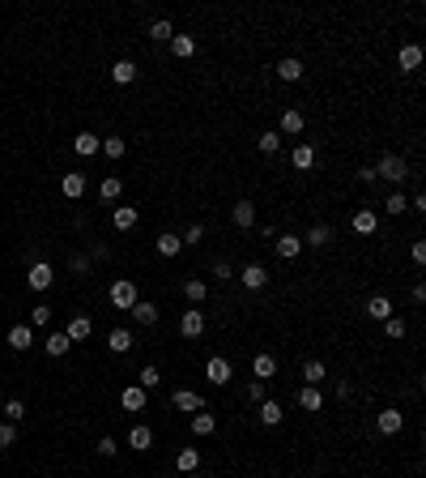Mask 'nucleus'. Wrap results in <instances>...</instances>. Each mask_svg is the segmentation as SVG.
I'll use <instances>...</instances> for the list:
<instances>
[{"instance_id":"obj_1","label":"nucleus","mask_w":426,"mask_h":478,"mask_svg":"<svg viewBox=\"0 0 426 478\" xmlns=\"http://www.w3.org/2000/svg\"><path fill=\"white\" fill-rule=\"evenodd\" d=\"M371 167H376V180H384V184H392V188H401L405 180H422V175L409 167V158L397 154V150H380V158H376Z\"/></svg>"},{"instance_id":"obj_2","label":"nucleus","mask_w":426,"mask_h":478,"mask_svg":"<svg viewBox=\"0 0 426 478\" xmlns=\"http://www.w3.org/2000/svg\"><path fill=\"white\" fill-rule=\"evenodd\" d=\"M273 265H264V260H243L239 265V274H235V282H239V291H247V295H260L264 286L273 282Z\"/></svg>"},{"instance_id":"obj_3","label":"nucleus","mask_w":426,"mask_h":478,"mask_svg":"<svg viewBox=\"0 0 426 478\" xmlns=\"http://www.w3.org/2000/svg\"><path fill=\"white\" fill-rule=\"evenodd\" d=\"M345 227L354 231V239H376V235L384 231V227H380V214H376V205H358V209H350Z\"/></svg>"},{"instance_id":"obj_4","label":"nucleus","mask_w":426,"mask_h":478,"mask_svg":"<svg viewBox=\"0 0 426 478\" xmlns=\"http://www.w3.org/2000/svg\"><path fill=\"white\" fill-rule=\"evenodd\" d=\"M371 432L384 436V440H397V436L405 432V410H401V406H380L376 418H371Z\"/></svg>"},{"instance_id":"obj_5","label":"nucleus","mask_w":426,"mask_h":478,"mask_svg":"<svg viewBox=\"0 0 426 478\" xmlns=\"http://www.w3.org/2000/svg\"><path fill=\"white\" fill-rule=\"evenodd\" d=\"M200 376H205L213 389H231V380H235V359H226V354H209V359L200 363Z\"/></svg>"},{"instance_id":"obj_6","label":"nucleus","mask_w":426,"mask_h":478,"mask_svg":"<svg viewBox=\"0 0 426 478\" xmlns=\"http://www.w3.org/2000/svg\"><path fill=\"white\" fill-rule=\"evenodd\" d=\"M175 329H179L184 342H200V338L209 333V316H205V307H184L179 321H175Z\"/></svg>"},{"instance_id":"obj_7","label":"nucleus","mask_w":426,"mask_h":478,"mask_svg":"<svg viewBox=\"0 0 426 478\" xmlns=\"http://www.w3.org/2000/svg\"><path fill=\"white\" fill-rule=\"evenodd\" d=\"M137 299H141V286L132 278H116L111 286H106V303H111V312H132Z\"/></svg>"},{"instance_id":"obj_8","label":"nucleus","mask_w":426,"mask_h":478,"mask_svg":"<svg viewBox=\"0 0 426 478\" xmlns=\"http://www.w3.org/2000/svg\"><path fill=\"white\" fill-rule=\"evenodd\" d=\"M303 77H307V60L294 56V51H290V56H277V60H273V81H277V86H298Z\"/></svg>"},{"instance_id":"obj_9","label":"nucleus","mask_w":426,"mask_h":478,"mask_svg":"<svg viewBox=\"0 0 426 478\" xmlns=\"http://www.w3.org/2000/svg\"><path fill=\"white\" fill-rule=\"evenodd\" d=\"M167 51H171V60H175V65H192V60H196V51H200L196 30H175L171 43H167Z\"/></svg>"},{"instance_id":"obj_10","label":"nucleus","mask_w":426,"mask_h":478,"mask_svg":"<svg viewBox=\"0 0 426 478\" xmlns=\"http://www.w3.org/2000/svg\"><path fill=\"white\" fill-rule=\"evenodd\" d=\"M392 60H397V73L401 77H418V69L426 65V47L422 43H401Z\"/></svg>"},{"instance_id":"obj_11","label":"nucleus","mask_w":426,"mask_h":478,"mask_svg":"<svg viewBox=\"0 0 426 478\" xmlns=\"http://www.w3.org/2000/svg\"><path fill=\"white\" fill-rule=\"evenodd\" d=\"M231 223H235L239 235H252L256 231V201L252 197H235L231 201Z\"/></svg>"},{"instance_id":"obj_12","label":"nucleus","mask_w":426,"mask_h":478,"mask_svg":"<svg viewBox=\"0 0 426 478\" xmlns=\"http://www.w3.org/2000/svg\"><path fill=\"white\" fill-rule=\"evenodd\" d=\"M303 252H307V248H303V235H298V231H282V235L273 239V256H277L282 265H298Z\"/></svg>"},{"instance_id":"obj_13","label":"nucleus","mask_w":426,"mask_h":478,"mask_svg":"<svg viewBox=\"0 0 426 478\" xmlns=\"http://www.w3.org/2000/svg\"><path fill=\"white\" fill-rule=\"evenodd\" d=\"M247 367H252V380H264V385H277V354H269V350H252Z\"/></svg>"},{"instance_id":"obj_14","label":"nucleus","mask_w":426,"mask_h":478,"mask_svg":"<svg viewBox=\"0 0 426 478\" xmlns=\"http://www.w3.org/2000/svg\"><path fill=\"white\" fill-rule=\"evenodd\" d=\"M286 163H290V171H294V175H307V171H315L320 154H315V145H311V141H294V150L286 154Z\"/></svg>"},{"instance_id":"obj_15","label":"nucleus","mask_w":426,"mask_h":478,"mask_svg":"<svg viewBox=\"0 0 426 478\" xmlns=\"http://www.w3.org/2000/svg\"><path fill=\"white\" fill-rule=\"evenodd\" d=\"M26 286L30 291H51V286H56V265H47V260H30L26 265Z\"/></svg>"},{"instance_id":"obj_16","label":"nucleus","mask_w":426,"mask_h":478,"mask_svg":"<svg viewBox=\"0 0 426 478\" xmlns=\"http://www.w3.org/2000/svg\"><path fill=\"white\" fill-rule=\"evenodd\" d=\"M362 312H366V321H388V316H397V303H392V295H384V291H371L366 295V303H362Z\"/></svg>"},{"instance_id":"obj_17","label":"nucleus","mask_w":426,"mask_h":478,"mask_svg":"<svg viewBox=\"0 0 426 478\" xmlns=\"http://www.w3.org/2000/svg\"><path fill=\"white\" fill-rule=\"evenodd\" d=\"M256 423H260V427H282V423H286L282 397H264V401H256Z\"/></svg>"},{"instance_id":"obj_18","label":"nucleus","mask_w":426,"mask_h":478,"mask_svg":"<svg viewBox=\"0 0 426 478\" xmlns=\"http://www.w3.org/2000/svg\"><path fill=\"white\" fill-rule=\"evenodd\" d=\"M188 432H192V440H213V436H218V414H213V410L188 414Z\"/></svg>"},{"instance_id":"obj_19","label":"nucleus","mask_w":426,"mask_h":478,"mask_svg":"<svg viewBox=\"0 0 426 478\" xmlns=\"http://www.w3.org/2000/svg\"><path fill=\"white\" fill-rule=\"evenodd\" d=\"M179 295L188 299V307H200V303H209V299H213V291H209V282H205L200 274H188V278L179 282Z\"/></svg>"},{"instance_id":"obj_20","label":"nucleus","mask_w":426,"mask_h":478,"mask_svg":"<svg viewBox=\"0 0 426 478\" xmlns=\"http://www.w3.org/2000/svg\"><path fill=\"white\" fill-rule=\"evenodd\" d=\"M171 406H175L179 414H196V410H213V401H209L205 393H196V389H175V393H171Z\"/></svg>"},{"instance_id":"obj_21","label":"nucleus","mask_w":426,"mask_h":478,"mask_svg":"<svg viewBox=\"0 0 426 478\" xmlns=\"http://www.w3.org/2000/svg\"><path fill=\"white\" fill-rule=\"evenodd\" d=\"M277 133H282V137H303V133H307L303 107H282V112H277Z\"/></svg>"},{"instance_id":"obj_22","label":"nucleus","mask_w":426,"mask_h":478,"mask_svg":"<svg viewBox=\"0 0 426 478\" xmlns=\"http://www.w3.org/2000/svg\"><path fill=\"white\" fill-rule=\"evenodd\" d=\"M128 316H132L141 329H158V321H163V303H153V299H137Z\"/></svg>"},{"instance_id":"obj_23","label":"nucleus","mask_w":426,"mask_h":478,"mask_svg":"<svg viewBox=\"0 0 426 478\" xmlns=\"http://www.w3.org/2000/svg\"><path fill=\"white\" fill-rule=\"evenodd\" d=\"M120 410H128V414H149V393H145L141 385H124V389H120Z\"/></svg>"},{"instance_id":"obj_24","label":"nucleus","mask_w":426,"mask_h":478,"mask_svg":"<svg viewBox=\"0 0 426 478\" xmlns=\"http://www.w3.org/2000/svg\"><path fill=\"white\" fill-rule=\"evenodd\" d=\"M294 410H303V414H320L324 410V393L320 389H311V385H294Z\"/></svg>"},{"instance_id":"obj_25","label":"nucleus","mask_w":426,"mask_h":478,"mask_svg":"<svg viewBox=\"0 0 426 478\" xmlns=\"http://www.w3.org/2000/svg\"><path fill=\"white\" fill-rule=\"evenodd\" d=\"M106 77H111V86H132V81L141 77V65H137L132 56H124V60H116L111 69H106Z\"/></svg>"},{"instance_id":"obj_26","label":"nucleus","mask_w":426,"mask_h":478,"mask_svg":"<svg viewBox=\"0 0 426 478\" xmlns=\"http://www.w3.org/2000/svg\"><path fill=\"white\" fill-rule=\"evenodd\" d=\"M137 223H141V209H137V205H116V209H111V227H116L120 235H132Z\"/></svg>"},{"instance_id":"obj_27","label":"nucleus","mask_w":426,"mask_h":478,"mask_svg":"<svg viewBox=\"0 0 426 478\" xmlns=\"http://www.w3.org/2000/svg\"><path fill=\"white\" fill-rule=\"evenodd\" d=\"M153 252L163 256V260H175V256L184 252V239H179V231H158V235H153Z\"/></svg>"},{"instance_id":"obj_28","label":"nucleus","mask_w":426,"mask_h":478,"mask_svg":"<svg viewBox=\"0 0 426 478\" xmlns=\"http://www.w3.org/2000/svg\"><path fill=\"white\" fill-rule=\"evenodd\" d=\"M200 461H205L200 444H179V449H175V470H179V474H196Z\"/></svg>"},{"instance_id":"obj_29","label":"nucleus","mask_w":426,"mask_h":478,"mask_svg":"<svg viewBox=\"0 0 426 478\" xmlns=\"http://www.w3.org/2000/svg\"><path fill=\"white\" fill-rule=\"evenodd\" d=\"M137 342H141V338H137L132 329H124V325L106 333V350H111V354H132V350H137Z\"/></svg>"},{"instance_id":"obj_30","label":"nucleus","mask_w":426,"mask_h":478,"mask_svg":"<svg viewBox=\"0 0 426 478\" xmlns=\"http://www.w3.org/2000/svg\"><path fill=\"white\" fill-rule=\"evenodd\" d=\"M298 376H303V385L320 389V385L329 380V363H324V359H303V367H298Z\"/></svg>"},{"instance_id":"obj_31","label":"nucleus","mask_w":426,"mask_h":478,"mask_svg":"<svg viewBox=\"0 0 426 478\" xmlns=\"http://www.w3.org/2000/svg\"><path fill=\"white\" fill-rule=\"evenodd\" d=\"M60 197L64 201H81L85 197V171H64L60 175Z\"/></svg>"},{"instance_id":"obj_32","label":"nucleus","mask_w":426,"mask_h":478,"mask_svg":"<svg viewBox=\"0 0 426 478\" xmlns=\"http://www.w3.org/2000/svg\"><path fill=\"white\" fill-rule=\"evenodd\" d=\"M256 154L277 158V154H282V133H277V128H260V133H256Z\"/></svg>"},{"instance_id":"obj_33","label":"nucleus","mask_w":426,"mask_h":478,"mask_svg":"<svg viewBox=\"0 0 426 478\" xmlns=\"http://www.w3.org/2000/svg\"><path fill=\"white\" fill-rule=\"evenodd\" d=\"M5 342H9V350H18V354H26L30 346H34V329L22 321V325H13L9 333H5Z\"/></svg>"},{"instance_id":"obj_34","label":"nucleus","mask_w":426,"mask_h":478,"mask_svg":"<svg viewBox=\"0 0 426 478\" xmlns=\"http://www.w3.org/2000/svg\"><path fill=\"white\" fill-rule=\"evenodd\" d=\"M163 367H158V363H141V371H137V385L145 389V393H158V389H163Z\"/></svg>"},{"instance_id":"obj_35","label":"nucleus","mask_w":426,"mask_h":478,"mask_svg":"<svg viewBox=\"0 0 426 478\" xmlns=\"http://www.w3.org/2000/svg\"><path fill=\"white\" fill-rule=\"evenodd\" d=\"M209 274L218 278L222 286H235V274H239V265H235V260H226V256H213V260H209Z\"/></svg>"},{"instance_id":"obj_36","label":"nucleus","mask_w":426,"mask_h":478,"mask_svg":"<svg viewBox=\"0 0 426 478\" xmlns=\"http://www.w3.org/2000/svg\"><path fill=\"white\" fill-rule=\"evenodd\" d=\"M179 26H175V18H153L149 26H145V39H153V43H171V34H175Z\"/></svg>"},{"instance_id":"obj_37","label":"nucleus","mask_w":426,"mask_h":478,"mask_svg":"<svg viewBox=\"0 0 426 478\" xmlns=\"http://www.w3.org/2000/svg\"><path fill=\"white\" fill-rule=\"evenodd\" d=\"M98 150H102V137H98V133H90V128H85V133H77V137H73V154H77V158H94Z\"/></svg>"},{"instance_id":"obj_38","label":"nucleus","mask_w":426,"mask_h":478,"mask_svg":"<svg viewBox=\"0 0 426 478\" xmlns=\"http://www.w3.org/2000/svg\"><path fill=\"white\" fill-rule=\"evenodd\" d=\"M153 440H158V436H153V427H145V423H137V427L128 432V449H132V453H149Z\"/></svg>"},{"instance_id":"obj_39","label":"nucleus","mask_w":426,"mask_h":478,"mask_svg":"<svg viewBox=\"0 0 426 478\" xmlns=\"http://www.w3.org/2000/svg\"><path fill=\"white\" fill-rule=\"evenodd\" d=\"M384 214H388V218H405V214H409V197H405V188H392V192L384 197Z\"/></svg>"},{"instance_id":"obj_40","label":"nucleus","mask_w":426,"mask_h":478,"mask_svg":"<svg viewBox=\"0 0 426 478\" xmlns=\"http://www.w3.org/2000/svg\"><path fill=\"white\" fill-rule=\"evenodd\" d=\"M43 350H47V359H64V354L73 350V342H69V333L60 329V333H47V338H43Z\"/></svg>"},{"instance_id":"obj_41","label":"nucleus","mask_w":426,"mask_h":478,"mask_svg":"<svg viewBox=\"0 0 426 478\" xmlns=\"http://www.w3.org/2000/svg\"><path fill=\"white\" fill-rule=\"evenodd\" d=\"M64 333H69V342H90L94 338V321H90V316H73Z\"/></svg>"},{"instance_id":"obj_42","label":"nucleus","mask_w":426,"mask_h":478,"mask_svg":"<svg viewBox=\"0 0 426 478\" xmlns=\"http://www.w3.org/2000/svg\"><path fill=\"white\" fill-rule=\"evenodd\" d=\"M380 338H384V342H405V338H409L405 316H388V321H384V329H380Z\"/></svg>"},{"instance_id":"obj_43","label":"nucleus","mask_w":426,"mask_h":478,"mask_svg":"<svg viewBox=\"0 0 426 478\" xmlns=\"http://www.w3.org/2000/svg\"><path fill=\"white\" fill-rule=\"evenodd\" d=\"M102 154L111 158V163H120V158L128 154V137H120V133H106V137H102Z\"/></svg>"},{"instance_id":"obj_44","label":"nucleus","mask_w":426,"mask_h":478,"mask_svg":"<svg viewBox=\"0 0 426 478\" xmlns=\"http://www.w3.org/2000/svg\"><path fill=\"white\" fill-rule=\"evenodd\" d=\"M120 197H124V180L120 175H106L98 184V201H120Z\"/></svg>"},{"instance_id":"obj_45","label":"nucleus","mask_w":426,"mask_h":478,"mask_svg":"<svg viewBox=\"0 0 426 478\" xmlns=\"http://www.w3.org/2000/svg\"><path fill=\"white\" fill-rule=\"evenodd\" d=\"M205 235H209V227H205V223H188V227L179 231L184 248H200V244H205Z\"/></svg>"},{"instance_id":"obj_46","label":"nucleus","mask_w":426,"mask_h":478,"mask_svg":"<svg viewBox=\"0 0 426 478\" xmlns=\"http://www.w3.org/2000/svg\"><path fill=\"white\" fill-rule=\"evenodd\" d=\"M243 397L256 406V401H264V397H273V385H264V380H247V385H243Z\"/></svg>"},{"instance_id":"obj_47","label":"nucleus","mask_w":426,"mask_h":478,"mask_svg":"<svg viewBox=\"0 0 426 478\" xmlns=\"http://www.w3.org/2000/svg\"><path fill=\"white\" fill-rule=\"evenodd\" d=\"M0 414H5L9 423H18V427H22V423H26V401H22V397H9L5 406H0Z\"/></svg>"},{"instance_id":"obj_48","label":"nucleus","mask_w":426,"mask_h":478,"mask_svg":"<svg viewBox=\"0 0 426 478\" xmlns=\"http://www.w3.org/2000/svg\"><path fill=\"white\" fill-rule=\"evenodd\" d=\"M409 265L422 274V265H426V239H422V235H413V239H409Z\"/></svg>"},{"instance_id":"obj_49","label":"nucleus","mask_w":426,"mask_h":478,"mask_svg":"<svg viewBox=\"0 0 426 478\" xmlns=\"http://www.w3.org/2000/svg\"><path fill=\"white\" fill-rule=\"evenodd\" d=\"M43 325H51V303H34L30 307V329H43Z\"/></svg>"},{"instance_id":"obj_50","label":"nucleus","mask_w":426,"mask_h":478,"mask_svg":"<svg viewBox=\"0 0 426 478\" xmlns=\"http://www.w3.org/2000/svg\"><path fill=\"white\" fill-rule=\"evenodd\" d=\"M333 397H337V406H350V401H354V385H350V376H341V380H337Z\"/></svg>"},{"instance_id":"obj_51","label":"nucleus","mask_w":426,"mask_h":478,"mask_svg":"<svg viewBox=\"0 0 426 478\" xmlns=\"http://www.w3.org/2000/svg\"><path fill=\"white\" fill-rule=\"evenodd\" d=\"M18 444V423H0V453Z\"/></svg>"},{"instance_id":"obj_52","label":"nucleus","mask_w":426,"mask_h":478,"mask_svg":"<svg viewBox=\"0 0 426 478\" xmlns=\"http://www.w3.org/2000/svg\"><path fill=\"white\" fill-rule=\"evenodd\" d=\"M94 453H98V457H116V453H120V440H116V436H98Z\"/></svg>"},{"instance_id":"obj_53","label":"nucleus","mask_w":426,"mask_h":478,"mask_svg":"<svg viewBox=\"0 0 426 478\" xmlns=\"http://www.w3.org/2000/svg\"><path fill=\"white\" fill-rule=\"evenodd\" d=\"M69 274H90V252H73L69 256Z\"/></svg>"},{"instance_id":"obj_54","label":"nucleus","mask_w":426,"mask_h":478,"mask_svg":"<svg viewBox=\"0 0 426 478\" xmlns=\"http://www.w3.org/2000/svg\"><path fill=\"white\" fill-rule=\"evenodd\" d=\"M409 299H413V307H422V303H426V286H422V278H413V286H409Z\"/></svg>"},{"instance_id":"obj_55","label":"nucleus","mask_w":426,"mask_h":478,"mask_svg":"<svg viewBox=\"0 0 426 478\" xmlns=\"http://www.w3.org/2000/svg\"><path fill=\"white\" fill-rule=\"evenodd\" d=\"M184 478H205V474H200V470H196V474H184Z\"/></svg>"}]
</instances>
